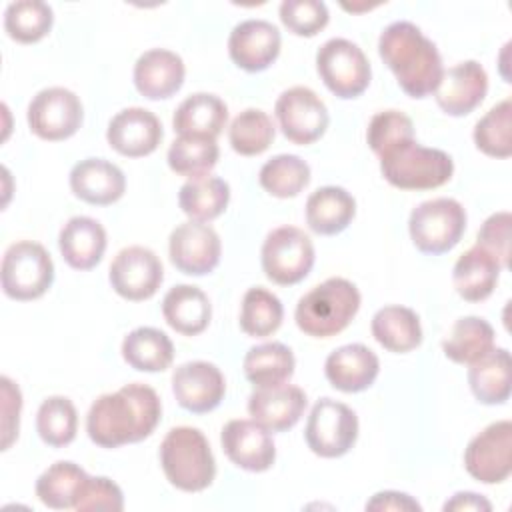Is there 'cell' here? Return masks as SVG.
<instances>
[{
	"label": "cell",
	"mask_w": 512,
	"mask_h": 512,
	"mask_svg": "<svg viewBox=\"0 0 512 512\" xmlns=\"http://www.w3.org/2000/svg\"><path fill=\"white\" fill-rule=\"evenodd\" d=\"M162 416L154 388L132 382L98 396L86 416V432L100 448H118L148 438Z\"/></svg>",
	"instance_id": "6da1fadb"
},
{
	"label": "cell",
	"mask_w": 512,
	"mask_h": 512,
	"mask_svg": "<svg viewBox=\"0 0 512 512\" xmlns=\"http://www.w3.org/2000/svg\"><path fill=\"white\" fill-rule=\"evenodd\" d=\"M378 54L410 98L436 92L444 74L442 58L436 44L416 24L398 20L386 26L378 38Z\"/></svg>",
	"instance_id": "7a4b0ae2"
},
{
	"label": "cell",
	"mask_w": 512,
	"mask_h": 512,
	"mask_svg": "<svg viewBox=\"0 0 512 512\" xmlns=\"http://www.w3.org/2000/svg\"><path fill=\"white\" fill-rule=\"evenodd\" d=\"M360 310V292L346 278H328L306 292L296 304V324L312 338L340 334Z\"/></svg>",
	"instance_id": "3957f363"
},
{
	"label": "cell",
	"mask_w": 512,
	"mask_h": 512,
	"mask_svg": "<svg viewBox=\"0 0 512 512\" xmlns=\"http://www.w3.org/2000/svg\"><path fill=\"white\" fill-rule=\"evenodd\" d=\"M160 464L168 482L184 492H202L216 476L210 444L206 436L192 426L168 430L160 444Z\"/></svg>",
	"instance_id": "277c9868"
},
{
	"label": "cell",
	"mask_w": 512,
	"mask_h": 512,
	"mask_svg": "<svg viewBox=\"0 0 512 512\" xmlns=\"http://www.w3.org/2000/svg\"><path fill=\"white\" fill-rule=\"evenodd\" d=\"M378 158L384 180L400 190L440 188L454 174V162L444 150L420 146L416 140L400 142Z\"/></svg>",
	"instance_id": "5b68a950"
},
{
	"label": "cell",
	"mask_w": 512,
	"mask_h": 512,
	"mask_svg": "<svg viewBox=\"0 0 512 512\" xmlns=\"http://www.w3.org/2000/svg\"><path fill=\"white\" fill-rule=\"evenodd\" d=\"M0 282L8 298L20 302L36 300L54 282V262L42 244L32 240L14 242L4 252Z\"/></svg>",
	"instance_id": "8992f818"
},
{
	"label": "cell",
	"mask_w": 512,
	"mask_h": 512,
	"mask_svg": "<svg viewBox=\"0 0 512 512\" xmlns=\"http://www.w3.org/2000/svg\"><path fill=\"white\" fill-rule=\"evenodd\" d=\"M408 230L414 246L424 254L452 250L466 230V210L454 198H432L410 212Z\"/></svg>",
	"instance_id": "52a82bcc"
},
{
	"label": "cell",
	"mask_w": 512,
	"mask_h": 512,
	"mask_svg": "<svg viewBox=\"0 0 512 512\" xmlns=\"http://www.w3.org/2000/svg\"><path fill=\"white\" fill-rule=\"evenodd\" d=\"M316 70L326 88L342 100L360 96L372 78L366 54L346 38H330L318 48Z\"/></svg>",
	"instance_id": "ba28073f"
},
{
	"label": "cell",
	"mask_w": 512,
	"mask_h": 512,
	"mask_svg": "<svg viewBox=\"0 0 512 512\" xmlns=\"http://www.w3.org/2000/svg\"><path fill=\"white\" fill-rule=\"evenodd\" d=\"M314 266V244L296 226L274 228L262 244V270L280 286L302 282Z\"/></svg>",
	"instance_id": "9c48e42d"
},
{
	"label": "cell",
	"mask_w": 512,
	"mask_h": 512,
	"mask_svg": "<svg viewBox=\"0 0 512 512\" xmlns=\"http://www.w3.org/2000/svg\"><path fill=\"white\" fill-rule=\"evenodd\" d=\"M304 438L316 456L340 458L358 438V416L342 402L320 398L310 410Z\"/></svg>",
	"instance_id": "30bf717a"
},
{
	"label": "cell",
	"mask_w": 512,
	"mask_h": 512,
	"mask_svg": "<svg viewBox=\"0 0 512 512\" xmlns=\"http://www.w3.org/2000/svg\"><path fill=\"white\" fill-rule=\"evenodd\" d=\"M30 130L48 142H58L74 136L82 126L84 108L80 98L62 86L40 90L28 104Z\"/></svg>",
	"instance_id": "8fae6325"
},
{
	"label": "cell",
	"mask_w": 512,
	"mask_h": 512,
	"mask_svg": "<svg viewBox=\"0 0 512 512\" xmlns=\"http://www.w3.org/2000/svg\"><path fill=\"white\" fill-rule=\"evenodd\" d=\"M274 114L282 134L292 144H314L328 128L330 116L320 96L306 86H292L284 90L276 104Z\"/></svg>",
	"instance_id": "7c38bea8"
},
{
	"label": "cell",
	"mask_w": 512,
	"mask_h": 512,
	"mask_svg": "<svg viewBox=\"0 0 512 512\" xmlns=\"http://www.w3.org/2000/svg\"><path fill=\"white\" fill-rule=\"evenodd\" d=\"M466 472L482 484H498L512 470V422L498 420L476 434L464 450Z\"/></svg>",
	"instance_id": "4fadbf2b"
},
{
	"label": "cell",
	"mask_w": 512,
	"mask_h": 512,
	"mask_svg": "<svg viewBox=\"0 0 512 512\" xmlns=\"http://www.w3.org/2000/svg\"><path fill=\"white\" fill-rule=\"evenodd\" d=\"M108 278L118 296L130 302H142L158 292L164 270L160 258L150 248L128 246L114 256Z\"/></svg>",
	"instance_id": "5bb4252c"
},
{
	"label": "cell",
	"mask_w": 512,
	"mask_h": 512,
	"mask_svg": "<svg viewBox=\"0 0 512 512\" xmlns=\"http://www.w3.org/2000/svg\"><path fill=\"white\" fill-rule=\"evenodd\" d=\"M168 252L170 262L180 272L188 276H204L218 266L222 244L212 226L188 220L170 232Z\"/></svg>",
	"instance_id": "9a60e30c"
},
{
	"label": "cell",
	"mask_w": 512,
	"mask_h": 512,
	"mask_svg": "<svg viewBox=\"0 0 512 512\" xmlns=\"http://www.w3.org/2000/svg\"><path fill=\"white\" fill-rule=\"evenodd\" d=\"M172 392L184 410L192 414H206L222 402L226 394V382L216 364L206 360H192L180 364L174 370Z\"/></svg>",
	"instance_id": "2e32d148"
},
{
	"label": "cell",
	"mask_w": 512,
	"mask_h": 512,
	"mask_svg": "<svg viewBox=\"0 0 512 512\" xmlns=\"http://www.w3.org/2000/svg\"><path fill=\"white\" fill-rule=\"evenodd\" d=\"M222 450L232 464L248 472H264L276 460L270 430L256 420H230L220 434Z\"/></svg>",
	"instance_id": "e0dca14e"
},
{
	"label": "cell",
	"mask_w": 512,
	"mask_h": 512,
	"mask_svg": "<svg viewBox=\"0 0 512 512\" xmlns=\"http://www.w3.org/2000/svg\"><path fill=\"white\" fill-rule=\"evenodd\" d=\"M280 30L268 20H244L236 24L228 38L232 62L246 72L266 70L280 54Z\"/></svg>",
	"instance_id": "ac0fdd59"
},
{
	"label": "cell",
	"mask_w": 512,
	"mask_h": 512,
	"mask_svg": "<svg viewBox=\"0 0 512 512\" xmlns=\"http://www.w3.org/2000/svg\"><path fill=\"white\" fill-rule=\"evenodd\" d=\"M162 136V124L156 114L140 106L120 110L106 130L108 144L128 158L152 154L160 146Z\"/></svg>",
	"instance_id": "d6986e66"
},
{
	"label": "cell",
	"mask_w": 512,
	"mask_h": 512,
	"mask_svg": "<svg viewBox=\"0 0 512 512\" xmlns=\"http://www.w3.org/2000/svg\"><path fill=\"white\" fill-rule=\"evenodd\" d=\"M486 92V70L476 60H466L444 70L434 96L440 110L448 116H466L482 104Z\"/></svg>",
	"instance_id": "ffe728a7"
},
{
	"label": "cell",
	"mask_w": 512,
	"mask_h": 512,
	"mask_svg": "<svg viewBox=\"0 0 512 512\" xmlns=\"http://www.w3.org/2000/svg\"><path fill=\"white\" fill-rule=\"evenodd\" d=\"M308 400L300 386L278 384L256 388L248 396V412L252 420L270 432H284L302 418Z\"/></svg>",
	"instance_id": "44dd1931"
},
{
	"label": "cell",
	"mask_w": 512,
	"mask_h": 512,
	"mask_svg": "<svg viewBox=\"0 0 512 512\" xmlns=\"http://www.w3.org/2000/svg\"><path fill=\"white\" fill-rule=\"evenodd\" d=\"M184 74V62L176 52L152 48L134 64V86L148 100H164L182 88Z\"/></svg>",
	"instance_id": "7402d4cb"
},
{
	"label": "cell",
	"mask_w": 512,
	"mask_h": 512,
	"mask_svg": "<svg viewBox=\"0 0 512 512\" xmlns=\"http://www.w3.org/2000/svg\"><path fill=\"white\" fill-rule=\"evenodd\" d=\"M70 188L88 204L108 206L124 196L126 178L116 164L104 158H86L70 170Z\"/></svg>",
	"instance_id": "603a6c76"
},
{
	"label": "cell",
	"mask_w": 512,
	"mask_h": 512,
	"mask_svg": "<svg viewBox=\"0 0 512 512\" xmlns=\"http://www.w3.org/2000/svg\"><path fill=\"white\" fill-rule=\"evenodd\" d=\"M380 372L378 356L364 344H346L330 352L324 364L328 382L340 392H362L370 388Z\"/></svg>",
	"instance_id": "cb8c5ba5"
},
{
	"label": "cell",
	"mask_w": 512,
	"mask_h": 512,
	"mask_svg": "<svg viewBox=\"0 0 512 512\" xmlns=\"http://www.w3.org/2000/svg\"><path fill=\"white\" fill-rule=\"evenodd\" d=\"M58 246L70 268L90 270L106 252V230L90 216H74L62 226Z\"/></svg>",
	"instance_id": "d4e9b609"
},
{
	"label": "cell",
	"mask_w": 512,
	"mask_h": 512,
	"mask_svg": "<svg viewBox=\"0 0 512 512\" xmlns=\"http://www.w3.org/2000/svg\"><path fill=\"white\" fill-rule=\"evenodd\" d=\"M164 320L182 336H196L204 332L212 318L208 296L192 284H178L170 288L162 300Z\"/></svg>",
	"instance_id": "484cf974"
},
{
	"label": "cell",
	"mask_w": 512,
	"mask_h": 512,
	"mask_svg": "<svg viewBox=\"0 0 512 512\" xmlns=\"http://www.w3.org/2000/svg\"><path fill=\"white\" fill-rule=\"evenodd\" d=\"M356 214V200L340 186H322L306 200V224L320 236H334L348 228Z\"/></svg>",
	"instance_id": "4316f807"
},
{
	"label": "cell",
	"mask_w": 512,
	"mask_h": 512,
	"mask_svg": "<svg viewBox=\"0 0 512 512\" xmlns=\"http://www.w3.org/2000/svg\"><path fill=\"white\" fill-rule=\"evenodd\" d=\"M228 120V106L222 98L208 92H196L180 102L172 126L178 136L218 138Z\"/></svg>",
	"instance_id": "83f0119b"
},
{
	"label": "cell",
	"mask_w": 512,
	"mask_h": 512,
	"mask_svg": "<svg viewBox=\"0 0 512 512\" xmlns=\"http://www.w3.org/2000/svg\"><path fill=\"white\" fill-rule=\"evenodd\" d=\"M500 270L502 266L494 256L480 246H472L456 260L452 282L460 298L468 302H482L494 292Z\"/></svg>",
	"instance_id": "f1b7e54d"
},
{
	"label": "cell",
	"mask_w": 512,
	"mask_h": 512,
	"mask_svg": "<svg viewBox=\"0 0 512 512\" xmlns=\"http://www.w3.org/2000/svg\"><path fill=\"white\" fill-rule=\"evenodd\" d=\"M374 340L388 352L404 354L420 346L422 326L420 318L412 308L406 306H384L380 308L370 324Z\"/></svg>",
	"instance_id": "f546056e"
},
{
	"label": "cell",
	"mask_w": 512,
	"mask_h": 512,
	"mask_svg": "<svg viewBox=\"0 0 512 512\" xmlns=\"http://www.w3.org/2000/svg\"><path fill=\"white\" fill-rule=\"evenodd\" d=\"M468 384L478 402L496 406L510 398V354L506 348H492L468 368Z\"/></svg>",
	"instance_id": "4dcf8cb0"
},
{
	"label": "cell",
	"mask_w": 512,
	"mask_h": 512,
	"mask_svg": "<svg viewBox=\"0 0 512 512\" xmlns=\"http://www.w3.org/2000/svg\"><path fill=\"white\" fill-rule=\"evenodd\" d=\"M230 202V186L218 176H200L186 180L178 192L180 210L194 222L218 218Z\"/></svg>",
	"instance_id": "1f68e13d"
},
{
	"label": "cell",
	"mask_w": 512,
	"mask_h": 512,
	"mask_svg": "<svg viewBox=\"0 0 512 512\" xmlns=\"http://www.w3.org/2000/svg\"><path fill=\"white\" fill-rule=\"evenodd\" d=\"M122 358L134 370L162 372L174 360V346L162 330L140 326L122 340Z\"/></svg>",
	"instance_id": "d6a6232c"
},
{
	"label": "cell",
	"mask_w": 512,
	"mask_h": 512,
	"mask_svg": "<svg viewBox=\"0 0 512 512\" xmlns=\"http://www.w3.org/2000/svg\"><path fill=\"white\" fill-rule=\"evenodd\" d=\"M244 374L256 386H278L294 374V354L282 342H266L252 346L244 356Z\"/></svg>",
	"instance_id": "836d02e7"
},
{
	"label": "cell",
	"mask_w": 512,
	"mask_h": 512,
	"mask_svg": "<svg viewBox=\"0 0 512 512\" xmlns=\"http://www.w3.org/2000/svg\"><path fill=\"white\" fill-rule=\"evenodd\" d=\"M494 348V328L478 316L458 318L450 334L442 342L448 360L456 364H472Z\"/></svg>",
	"instance_id": "e575fe53"
},
{
	"label": "cell",
	"mask_w": 512,
	"mask_h": 512,
	"mask_svg": "<svg viewBox=\"0 0 512 512\" xmlns=\"http://www.w3.org/2000/svg\"><path fill=\"white\" fill-rule=\"evenodd\" d=\"M88 474L74 462L60 460L48 466L36 480V496L42 504L54 510L74 508L76 496Z\"/></svg>",
	"instance_id": "d590c367"
},
{
	"label": "cell",
	"mask_w": 512,
	"mask_h": 512,
	"mask_svg": "<svg viewBox=\"0 0 512 512\" xmlns=\"http://www.w3.org/2000/svg\"><path fill=\"white\" fill-rule=\"evenodd\" d=\"M220 158L216 138L178 136L168 148V166L172 172L188 180L208 176Z\"/></svg>",
	"instance_id": "8d00e7d4"
},
{
	"label": "cell",
	"mask_w": 512,
	"mask_h": 512,
	"mask_svg": "<svg viewBox=\"0 0 512 512\" xmlns=\"http://www.w3.org/2000/svg\"><path fill=\"white\" fill-rule=\"evenodd\" d=\"M258 180L270 196L294 198L308 186L310 166L296 154H278L260 168Z\"/></svg>",
	"instance_id": "74e56055"
},
{
	"label": "cell",
	"mask_w": 512,
	"mask_h": 512,
	"mask_svg": "<svg viewBox=\"0 0 512 512\" xmlns=\"http://www.w3.org/2000/svg\"><path fill=\"white\" fill-rule=\"evenodd\" d=\"M282 318V302L270 290L256 286L244 294L240 308V328L244 334L252 338H266L280 328Z\"/></svg>",
	"instance_id": "f35d334b"
},
{
	"label": "cell",
	"mask_w": 512,
	"mask_h": 512,
	"mask_svg": "<svg viewBox=\"0 0 512 512\" xmlns=\"http://www.w3.org/2000/svg\"><path fill=\"white\" fill-rule=\"evenodd\" d=\"M54 22V12L40 0L10 2L4 12V30L20 44H32L42 40Z\"/></svg>",
	"instance_id": "ab89813d"
},
{
	"label": "cell",
	"mask_w": 512,
	"mask_h": 512,
	"mask_svg": "<svg viewBox=\"0 0 512 512\" xmlns=\"http://www.w3.org/2000/svg\"><path fill=\"white\" fill-rule=\"evenodd\" d=\"M36 430L48 446H68L78 432V412L72 400L66 396H48L38 408Z\"/></svg>",
	"instance_id": "60d3db41"
},
{
	"label": "cell",
	"mask_w": 512,
	"mask_h": 512,
	"mask_svg": "<svg viewBox=\"0 0 512 512\" xmlns=\"http://www.w3.org/2000/svg\"><path fill=\"white\" fill-rule=\"evenodd\" d=\"M276 136L272 118L258 108L242 110L228 128V140L240 156H258L268 150Z\"/></svg>",
	"instance_id": "b9f144b4"
},
{
	"label": "cell",
	"mask_w": 512,
	"mask_h": 512,
	"mask_svg": "<svg viewBox=\"0 0 512 512\" xmlns=\"http://www.w3.org/2000/svg\"><path fill=\"white\" fill-rule=\"evenodd\" d=\"M474 144L492 158L512 154V102L510 98L494 104L474 126Z\"/></svg>",
	"instance_id": "7bdbcfd3"
},
{
	"label": "cell",
	"mask_w": 512,
	"mask_h": 512,
	"mask_svg": "<svg viewBox=\"0 0 512 512\" xmlns=\"http://www.w3.org/2000/svg\"><path fill=\"white\" fill-rule=\"evenodd\" d=\"M366 140L370 150L376 156H382L396 144L414 140V124L410 116L400 110H382L372 116L366 130Z\"/></svg>",
	"instance_id": "ee69618b"
},
{
	"label": "cell",
	"mask_w": 512,
	"mask_h": 512,
	"mask_svg": "<svg viewBox=\"0 0 512 512\" xmlns=\"http://www.w3.org/2000/svg\"><path fill=\"white\" fill-rule=\"evenodd\" d=\"M328 8L318 0H284L280 4L282 24L296 36H316L328 24Z\"/></svg>",
	"instance_id": "f6af8a7d"
},
{
	"label": "cell",
	"mask_w": 512,
	"mask_h": 512,
	"mask_svg": "<svg viewBox=\"0 0 512 512\" xmlns=\"http://www.w3.org/2000/svg\"><path fill=\"white\" fill-rule=\"evenodd\" d=\"M124 508V496L116 482L106 476H88L82 484L74 510L78 512H94V510H108L120 512Z\"/></svg>",
	"instance_id": "bcb514c9"
},
{
	"label": "cell",
	"mask_w": 512,
	"mask_h": 512,
	"mask_svg": "<svg viewBox=\"0 0 512 512\" xmlns=\"http://www.w3.org/2000/svg\"><path fill=\"white\" fill-rule=\"evenodd\" d=\"M510 224V212H496L484 220L476 238V246L494 256L502 268L510 264Z\"/></svg>",
	"instance_id": "7dc6e473"
},
{
	"label": "cell",
	"mask_w": 512,
	"mask_h": 512,
	"mask_svg": "<svg viewBox=\"0 0 512 512\" xmlns=\"http://www.w3.org/2000/svg\"><path fill=\"white\" fill-rule=\"evenodd\" d=\"M0 382H2V450H8L12 442L18 438L22 394H20V388L8 376H2Z\"/></svg>",
	"instance_id": "c3c4849f"
},
{
	"label": "cell",
	"mask_w": 512,
	"mask_h": 512,
	"mask_svg": "<svg viewBox=\"0 0 512 512\" xmlns=\"http://www.w3.org/2000/svg\"><path fill=\"white\" fill-rule=\"evenodd\" d=\"M366 510L372 512H382V510H400V512H420L422 506L408 494L404 492H396V490H384L374 494L368 502H366Z\"/></svg>",
	"instance_id": "681fc988"
},
{
	"label": "cell",
	"mask_w": 512,
	"mask_h": 512,
	"mask_svg": "<svg viewBox=\"0 0 512 512\" xmlns=\"http://www.w3.org/2000/svg\"><path fill=\"white\" fill-rule=\"evenodd\" d=\"M444 510H458V512H466V510H472V512H490L492 510V504L476 494V492H456L446 504H444Z\"/></svg>",
	"instance_id": "f907efd6"
}]
</instances>
